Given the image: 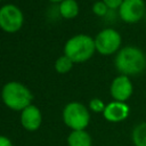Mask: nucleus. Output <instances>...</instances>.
<instances>
[{"instance_id":"1","label":"nucleus","mask_w":146,"mask_h":146,"mask_svg":"<svg viewBox=\"0 0 146 146\" xmlns=\"http://www.w3.org/2000/svg\"><path fill=\"white\" fill-rule=\"evenodd\" d=\"M114 64L116 70L123 75H138L146 68V55L136 46H125L116 52Z\"/></svg>"},{"instance_id":"2","label":"nucleus","mask_w":146,"mask_h":146,"mask_svg":"<svg viewBox=\"0 0 146 146\" xmlns=\"http://www.w3.org/2000/svg\"><path fill=\"white\" fill-rule=\"evenodd\" d=\"M95 51V39L87 34H76L70 38L64 46V55L73 63L87 62L92 57Z\"/></svg>"},{"instance_id":"3","label":"nucleus","mask_w":146,"mask_h":146,"mask_svg":"<svg viewBox=\"0 0 146 146\" xmlns=\"http://www.w3.org/2000/svg\"><path fill=\"white\" fill-rule=\"evenodd\" d=\"M1 97L7 107L14 111H23L25 107L31 105L32 94L22 83L10 81L2 87Z\"/></svg>"},{"instance_id":"4","label":"nucleus","mask_w":146,"mask_h":146,"mask_svg":"<svg viewBox=\"0 0 146 146\" xmlns=\"http://www.w3.org/2000/svg\"><path fill=\"white\" fill-rule=\"evenodd\" d=\"M63 120L64 123L72 130H84L89 124L90 114L83 104L79 102H72L64 107Z\"/></svg>"},{"instance_id":"5","label":"nucleus","mask_w":146,"mask_h":146,"mask_svg":"<svg viewBox=\"0 0 146 146\" xmlns=\"http://www.w3.org/2000/svg\"><path fill=\"white\" fill-rule=\"evenodd\" d=\"M122 38L121 34L111 27L102 30L95 38V46L96 51H98L100 55H113L117 52L121 48Z\"/></svg>"},{"instance_id":"6","label":"nucleus","mask_w":146,"mask_h":146,"mask_svg":"<svg viewBox=\"0 0 146 146\" xmlns=\"http://www.w3.org/2000/svg\"><path fill=\"white\" fill-rule=\"evenodd\" d=\"M24 22L23 13L15 5H5L0 8V29L8 33L17 32Z\"/></svg>"},{"instance_id":"7","label":"nucleus","mask_w":146,"mask_h":146,"mask_svg":"<svg viewBox=\"0 0 146 146\" xmlns=\"http://www.w3.org/2000/svg\"><path fill=\"white\" fill-rule=\"evenodd\" d=\"M145 10L144 0H123L119 8V16L124 23L133 24L144 17Z\"/></svg>"},{"instance_id":"8","label":"nucleus","mask_w":146,"mask_h":146,"mask_svg":"<svg viewBox=\"0 0 146 146\" xmlns=\"http://www.w3.org/2000/svg\"><path fill=\"white\" fill-rule=\"evenodd\" d=\"M111 96L114 100L117 102H127L133 92V84L129 76L120 74L113 79L110 87Z\"/></svg>"},{"instance_id":"9","label":"nucleus","mask_w":146,"mask_h":146,"mask_svg":"<svg viewBox=\"0 0 146 146\" xmlns=\"http://www.w3.org/2000/svg\"><path fill=\"white\" fill-rule=\"evenodd\" d=\"M129 113H130V108L127 105V103L113 100L106 105L103 112V115L108 122L116 123V122L124 121L129 116Z\"/></svg>"},{"instance_id":"10","label":"nucleus","mask_w":146,"mask_h":146,"mask_svg":"<svg viewBox=\"0 0 146 146\" xmlns=\"http://www.w3.org/2000/svg\"><path fill=\"white\" fill-rule=\"evenodd\" d=\"M42 121V116H41V112L40 110L34 106V105H29L27 107H25L22 111L21 114V123L22 125L29 130V131H34L36 130Z\"/></svg>"},{"instance_id":"11","label":"nucleus","mask_w":146,"mask_h":146,"mask_svg":"<svg viewBox=\"0 0 146 146\" xmlns=\"http://www.w3.org/2000/svg\"><path fill=\"white\" fill-rule=\"evenodd\" d=\"M68 146H91V136L86 130H72L67 137Z\"/></svg>"},{"instance_id":"12","label":"nucleus","mask_w":146,"mask_h":146,"mask_svg":"<svg viewBox=\"0 0 146 146\" xmlns=\"http://www.w3.org/2000/svg\"><path fill=\"white\" fill-rule=\"evenodd\" d=\"M59 14L62 17L71 19L79 14V5L75 0H64L59 3Z\"/></svg>"},{"instance_id":"13","label":"nucleus","mask_w":146,"mask_h":146,"mask_svg":"<svg viewBox=\"0 0 146 146\" xmlns=\"http://www.w3.org/2000/svg\"><path fill=\"white\" fill-rule=\"evenodd\" d=\"M131 139L135 146H146V121L138 123L133 128Z\"/></svg>"},{"instance_id":"14","label":"nucleus","mask_w":146,"mask_h":146,"mask_svg":"<svg viewBox=\"0 0 146 146\" xmlns=\"http://www.w3.org/2000/svg\"><path fill=\"white\" fill-rule=\"evenodd\" d=\"M73 62L66 56V55H63L60 57L57 58V60L55 62V70L58 72V73H67L72 66H73Z\"/></svg>"},{"instance_id":"15","label":"nucleus","mask_w":146,"mask_h":146,"mask_svg":"<svg viewBox=\"0 0 146 146\" xmlns=\"http://www.w3.org/2000/svg\"><path fill=\"white\" fill-rule=\"evenodd\" d=\"M105 107H106V105L99 98H92L89 102V108L92 112H95V113H103L104 110H105Z\"/></svg>"},{"instance_id":"16","label":"nucleus","mask_w":146,"mask_h":146,"mask_svg":"<svg viewBox=\"0 0 146 146\" xmlns=\"http://www.w3.org/2000/svg\"><path fill=\"white\" fill-rule=\"evenodd\" d=\"M108 10V7L105 5V2L102 0V1H96L94 5H92V11L96 16H105L106 13Z\"/></svg>"},{"instance_id":"17","label":"nucleus","mask_w":146,"mask_h":146,"mask_svg":"<svg viewBox=\"0 0 146 146\" xmlns=\"http://www.w3.org/2000/svg\"><path fill=\"white\" fill-rule=\"evenodd\" d=\"M103 1L108 7V9H119L123 2V0H103Z\"/></svg>"},{"instance_id":"18","label":"nucleus","mask_w":146,"mask_h":146,"mask_svg":"<svg viewBox=\"0 0 146 146\" xmlns=\"http://www.w3.org/2000/svg\"><path fill=\"white\" fill-rule=\"evenodd\" d=\"M0 146H13V144L8 137L0 136Z\"/></svg>"},{"instance_id":"19","label":"nucleus","mask_w":146,"mask_h":146,"mask_svg":"<svg viewBox=\"0 0 146 146\" xmlns=\"http://www.w3.org/2000/svg\"><path fill=\"white\" fill-rule=\"evenodd\" d=\"M50 1H51V2H59V3H60V2L64 1V0H50Z\"/></svg>"},{"instance_id":"20","label":"nucleus","mask_w":146,"mask_h":146,"mask_svg":"<svg viewBox=\"0 0 146 146\" xmlns=\"http://www.w3.org/2000/svg\"><path fill=\"white\" fill-rule=\"evenodd\" d=\"M0 1H1V0H0Z\"/></svg>"}]
</instances>
